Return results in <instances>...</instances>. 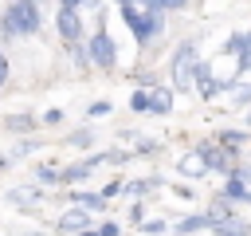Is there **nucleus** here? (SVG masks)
Returning <instances> with one entry per match:
<instances>
[{
	"mask_svg": "<svg viewBox=\"0 0 251 236\" xmlns=\"http://www.w3.org/2000/svg\"><path fill=\"white\" fill-rule=\"evenodd\" d=\"M78 236H98V232H90V228H86V232H78Z\"/></svg>",
	"mask_w": 251,
	"mask_h": 236,
	"instance_id": "nucleus-32",
	"label": "nucleus"
},
{
	"mask_svg": "<svg viewBox=\"0 0 251 236\" xmlns=\"http://www.w3.org/2000/svg\"><path fill=\"white\" fill-rule=\"evenodd\" d=\"M90 224H94V216H90L86 208H71L67 216H59V220H55V228H59V232H86Z\"/></svg>",
	"mask_w": 251,
	"mask_h": 236,
	"instance_id": "nucleus-7",
	"label": "nucleus"
},
{
	"mask_svg": "<svg viewBox=\"0 0 251 236\" xmlns=\"http://www.w3.org/2000/svg\"><path fill=\"white\" fill-rule=\"evenodd\" d=\"M224 201H247L251 205V185L239 181V177H227L224 181Z\"/></svg>",
	"mask_w": 251,
	"mask_h": 236,
	"instance_id": "nucleus-11",
	"label": "nucleus"
},
{
	"mask_svg": "<svg viewBox=\"0 0 251 236\" xmlns=\"http://www.w3.org/2000/svg\"><path fill=\"white\" fill-rule=\"evenodd\" d=\"M55 31H59L63 43H75V39L82 35V20H78V12H75V8H59V12H55Z\"/></svg>",
	"mask_w": 251,
	"mask_h": 236,
	"instance_id": "nucleus-5",
	"label": "nucleus"
},
{
	"mask_svg": "<svg viewBox=\"0 0 251 236\" xmlns=\"http://www.w3.org/2000/svg\"><path fill=\"white\" fill-rule=\"evenodd\" d=\"M4 126H8V130H16V134H24V130H31V126H35V118H27V114H12Z\"/></svg>",
	"mask_w": 251,
	"mask_h": 236,
	"instance_id": "nucleus-16",
	"label": "nucleus"
},
{
	"mask_svg": "<svg viewBox=\"0 0 251 236\" xmlns=\"http://www.w3.org/2000/svg\"><path fill=\"white\" fill-rule=\"evenodd\" d=\"M204 169H208V165H204V157H200V153H192V157H180V173H184V177H200Z\"/></svg>",
	"mask_w": 251,
	"mask_h": 236,
	"instance_id": "nucleus-14",
	"label": "nucleus"
},
{
	"mask_svg": "<svg viewBox=\"0 0 251 236\" xmlns=\"http://www.w3.org/2000/svg\"><path fill=\"white\" fill-rule=\"evenodd\" d=\"M200 228H212V216H208V212H196V216H184V220L176 224V232H180V236H188V232H200Z\"/></svg>",
	"mask_w": 251,
	"mask_h": 236,
	"instance_id": "nucleus-13",
	"label": "nucleus"
},
{
	"mask_svg": "<svg viewBox=\"0 0 251 236\" xmlns=\"http://www.w3.org/2000/svg\"><path fill=\"white\" fill-rule=\"evenodd\" d=\"M118 12H122V24L133 31V39H137L141 47L153 43V39H161V31H165V16H161V8H141V4L126 0V4H118Z\"/></svg>",
	"mask_w": 251,
	"mask_h": 236,
	"instance_id": "nucleus-1",
	"label": "nucleus"
},
{
	"mask_svg": "<svg viewBox=\"0 0 251 236\" xmlns=\"http://www.w3.org/2000/svg\"><path fill=\"white\" fill-rule=\"evenodd\" d=\"M43 122H47V126H59V122H63V110H47Z\"/></svg>",
	"mask_w": 251,
	"mask_h": 236,
	"instance_id": "nucleus-26",
	"label": "nucleus"
},
{
	"mask_svg": "<svg viewBox=\"0 0 251 236\" xmlns=\"http://www.w3.org/2000/svg\"><path fill=\"white\" fill-rule=\"evenodd\" d=\"M82 0H59V8H78Z\"/></svg>",
	"mask_w": 251,
	"mask_h": 236,
	"instance_id": "nucleus-31",
	"label": "nucleus"
},
{
	"mask_svg": "<svg viewBox=\"0 0 251 236\" xmlns=\"http://www.w3.org/2000/svg\"><path fill=\"white\" fill-rule=\"evenodd\" d=\"M118 4H122V0H118Z\"/></svg>",
	"mask_w": 251,
	"mask_h": 236,
	"instance_id": "nucleus-35",
	"label": "nucleus"
},
{
	"mask_svg": "<svg viewBox=\"0 0 251 236\" xmlns=\"http://www.w3.org/2000/svg\"><path fill=\"white\" fill-rule=\"evenodd\" d=\"M141 232H149V236L157 232V236H161V232H165V220H141Z\"/></svg>",
	"mask_w": 251,
	"mask_h": 236,
	"instance_id": "nucleus-22",
	"label": "nucleus"
},
{
	"mask_svg": "<svg viewBox=\"0 0 251 236\" xmlns=\"http://www.w3.org/2000/svg\"><path fill=\"white\" fill-rule=\"evenodd\" d=\"M75 208H86V212H102L106 208V197L102 193H71Z\"/></svg>",
	"mask_w": 251,
	"mask_h": 236,
	"instance_id": "nucleus-12",
	"label": "nucleus"
},
{
	"mask_svg": "<svg viewBox=\"0 0 251 236\" xmlns=\"http://www.w3.org/2000/svg\"><path fill=\"white\" fill-rule=\"evenodd\" d=\"M86 59H90L94 67H102V71H110V67L118 63V47H114V39H110L106 28H98V31L90 35V43H86Z\"/></svg>",
	"mask_w": 251,
	"mask_h": 236,
	"instance_id": "nucleus-4",
	"label": "nucleus"
},
{
	"mask_svg": "<svg viewBox=\"0 0 251 236\" xmlns=\"http://www.w3.org/2000/svg\"><path fill=\"white\" fill-rule=\"evenodd\" d=\"M31 4H43V0H31Z\"/></svg>",
	"mask_w": 251,
	"mask_h": 236,
	"instance_id": "nucleus-34",
	"label": "nucleus"
},
{
	"mask_svg": "<svg viewBox=\"0 0 251 236\" xmlns=\"http://www.w3.org/2000/svg\"><path fill=\"white\" fill-rule=\"evenodd\" d=\"M31 149H35V146H31V142H20V146H16V157H27V153H31Z\"/></svg>",
	"mask_w": 251,
	"mask_h": 236,
	"instance_id": "nucleus-29",
	"label": "nucleus"
},
{
	"mask_svg": "<svg viewBox=\"0 0 251 236\" xmlns=\"http://www.w3.org/2000/svg\"><path fill=\"white\" fill-rule=\"evenodd\" d=\"M35 177H39V181H47V185H59V169H55V165H39V169H35Z\"/></svg>",
	"mask_w": 251,
	"mask_h": 236,
	"instance_id": "nucleus-20",
	"label": "nucleus"
},
{
	"mask_svg": "<svg viewBox=\"0 0 251 236\" xmlns=\"http://www.w3.org/2000/svg\"><path fill=\"white\" fill-rule=\"evenodd\" d=\"M102 114H110V102H90V118H102Z\"/></svg>",
	"mask_w": 251,
	"mask_h": 236,
	"instance_id": "nucleus-24",
	"label": "nucleus"
},
{
	"mask_svg": "<svg viewBox=\"0 0 251 236\" xmlns=\"http://www.w3.org/2000/svg\"><path fill=\"white\" fill-rule=\"evenodd\" d=\"M102 161H106V153H94V157H86V161L63 165V169H59V185H75V181H86V177L94 173V165H102Z\"/></svg>",
	"mask_w": 251,
	"mask_h": 236,
	"instance_id": "nucleus-6",
	"label": "nucleus"
},
{
	"mask_svg": "<svg viewBox=\"0 0 251 236\" xmlns=\"http://www.w3.org/2000/svg\"><path fill=\"white\" fill-rule=\"evenodd\" d=\"M67 142H71V146H86V142H90V134H86V130H75Z\"/></svg>",
	"mask_w": 251,
	"mask_h": 236,
	"instance_id": "nucleus-25",
	"label": "nucleus"
},
{
	"mask_svg": "<svg viewBox=\"0 0 251 236\" xmlns=\"http://www.w3.org/2000/svg\"><path fill=\"white\" fill-rule=\"evenodd\" d=\"M247 142V134H239V130H224L220 134V146H243Z\"/></svg>",
	"mask_w": 251,
	"mask_h": 236,
	"instance_id": "nucleus-19",
	"label": "nucleus"
},
{
	"mask_svg": "<svg viewBox=\"0 0 251 236\" xmlns=\"http://www.w3.org/2000/svg\"><path fill=\"white\" fill-rule=\"evenodd\" d=\"M126 4V0H122ZM133 4H141V8H157V0H133Z\"/></svg>",
	"mask_w": 251,
	"mask_h": 236,
	"instance_id": "nucleus-30",
	"label": "nucleus"
},
{
	"mask_svg": "<svg viewBox=\"0 0 251 236\" xmlns=\"http://www.w3.org/2000/svg\"><path fill=\"white\" fill-rule=\"evenodd\" d=\"M157 8L161 12H180V8H188V0H157Z\"/></svg>",
	"mask_w": 251,
	"mask_h": 236,
	"instance_id": "nucleus-21",
	"label": "nucleus"
},
{
	"mask_svg": "<svg viewBox=\"0 0 251 236\" xmlns=\"http://www.w3.org/2000/svg\"><path fill=\"white\" fill-rule=\"evenodd\" d=\"M118 193H122V181H110V185L102 189V197H106V201H110V197H118Z\"/></svg>",
	"mask_w": 251,
	"mask_h": 236,
	"instance_id": "nucleus-27",
	"label": "nucleus"
},
{
	"mask_svg": "<svg viewBox=\"0 0 251 236\" xmlns=\"http://www.w3.org/2000/svg\"><path fill=\"white\" fill-rule=\"evenodd\" d=\"M212 232H216V236H251V224L239 220V216H224V220L212 224Z\"/></svg>",
	"mask_w": 251,
	"mask_h": 236,
	"instance_id": "nucleus-10",
	"label": "nucleus"
},
{
	"mask_svg": "<svg viewBox=\"0 0 251 236\" xmlns=\"http://www.w3.org/2000/svg\"><path fill=\"white\" fill-rule=\"evenodd\" d=\"M196 153L204 157V165H208V169H220V173H231V153H227L224 146H220V149H216V146H200Z\"/></svg>",
	"mask_w": 251,
	"mask_h": 236,
	"instance_id": "nucleus-8",
	"label": "nucleus"
},
{
	"mask_svg": "<svg viewBox=\"0 0 251 236\" xmlns=\"http://www.w3.org/2000/svg\"><path fill=\"white\" fill-rule=\"evenodd\" d=\"M173 110V87H153L149 90V114H169Z\"/></svg>",
	"mask_w": 251,
	"mask_h": 236,
	"instance_id": "nucleus-9",
	"label": "nucleus"
},
{
	"mask_svg": "<svg viewBox=\"0 0 251 236\" xmlns=\"http://www.w3.org/2000/svg\"><path fill=\"white\" fill-rule=\"evenodd\" d=\"M153 185H157L153 177H141V181H133V185H126V193H129V197H141V193H149Z\"/></svg>",
	"mask_w": 251,
	"mask_h": 236,
	"instance_id": "nucleus-17",
	"label": "nucleus"
},
{
	"mask_svg": "<svg viewBox=\"0 0 251 236\" xmlns=\"http://www.w3.org/2000/svg\"><path fill=\"white\" fill-rule=\"evenodd\" d=\"M4 165H8V157H0V169H4Z\"/></svg>",
	"mask_w": 251,
	"mask_h": 236,
	"instance_id": "nucleus-33",
	"label": "nucleus"
},
{
	"mask_svg": "<svg viewBox=\"0 0 251 236\" xmlns=\"http://www.w3.org/2000/svg\"><path fill=\"white\" fill-rule=\"evenodd\" d=\"M4 83H8V55L0 51V87H4Z\"/></svg>",
	"mask_w": 251,
	"mask_h": 236,
	"instance_id": "nucleus-28",
	"label": "nucleus"
},
{
	"mask_svg": "<svg viewBox=\"0 0 251 236\" xmlns=\"http://www.w3.org/2000/svg\"><path fill=\"white\" fill-rule=\"evenodd\" d=\"M192 75H196V43L188 39L173 55V90H188L192 87Z\"/></svg>",
	"mask_w": 251,
	"mask_h": 236,
	"instance_id": "nucleus-3",
	"label": "nucleus"
},
{
	"mask_svg": "<svg viewBox=\"0 0 251 236\" xmlns=\"http://www.w3.org/2000/svg\"><path fill=\"white\" fill-rule=\"evenodd\" d=\"M94 232H98V236H122V228H118L114 220H106V224H98Z\"/></svg>",
	"mask_w": 251,
	"mask_h": 236,
	"instance_id": "nucleus-23",
	"label": "nucleus"
},
{
	"mask_svg": "<svg viewBox=\"0 0 251 236\" xmlns=\"http://www.w3.org/2000/svg\"><path fill=\"white\" fill-rule=\"evenodd\" d=\"M8 201H12V205H35V201H39V189H12Z\"/></svg>",
	"mask_w": 251,
	"mask_h": 236,
	"instance_id": "nucleus-15",
	"label": "nucleus"
},
{
	"mask_svg": "<svg viewBox=\"0 0 251 236\" xmlns=\"http://www.w3.org/2000/svg\"><path fill=\"white\" fill-rule=\"evenodd\" d=\"M39 24H43L39 4H31V0H12V4L4 8V16H0V35L24 39V35H35Z\"/></svg>",
	"mask_w": 251,
	"mask_h": 236,
	"instance_id": "nucleus-2",
	"label": "nucleus"
},
{
	"mask_svg": "<svg viewBox=\"0 0 251 236\" xmlns=\"http://www.w3.org/2000/svg\"><path fill=\"white\" fill-rule=\"evenodd\" d=\"M129 106H133L137 114H145V110H149V90H133V98H129Z\"/></svg>",
	"mask_w": 251,
	"mask_h": 236,
	"instance_id": "nucleus-18",
	"label": "nucleus"
}]
</instances>
